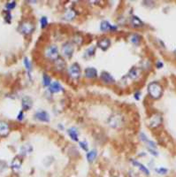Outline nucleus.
Here are the masks:
<instances>
[{"label": "nucleus", "instance_id": "nucleus-32", "mask_svg": "<svg viewBox=\"0 0 176 177\" xmlns=\"http://www.w3.org/2000/svg\"><path fill=\"white\" fill-rule=\"evenodd\" d=\"M40 24H41V27H42V28H45V27L48 26V24H49V22H48V18H47L46 16H43V17L41 18V20H40Z\"/></svg>", "mask_w": 176, "mask_h": 177}, {"label": "nucleus", "instance_id": "nucleus-14", "mask_svg": "<svg viewBox=\"0 0 176 177\" xmlns=\"http://www.w3.org/2000/svg\"><path fill=\"white\" fill-rule=\"evenodd\" d=\"M10 133L9 124L4 121H0V136H7Z\"/></svg>", "mask_w": 176, "mask_h": 177}, {"label": "nucleus", "instance_id": "nucleus-21", "mask_svg": "<svg viewBox=\"0 0 176 177\" xmlns=\"http://www.w3.org/2000/svg\"><path fill=\"white\" fill-rule=\"evenodd\" d=\"M130 24L132 25L133 27H135V28L142 27L144 26V23L140 20V18H138L135 15L131 16V18H130Z\"/></svg>", "mask_w": 176, "mask_h": 177}, {"label": "nucleus", "instance_id": "nucleus-4", "mask_svg": "<svg viewBox=\"0 0 176 177\" xmlns=\"http://www.w3.org/2000/svg\"><path fill=\"white\" fill-rule=\"evenodd\" d=\"M45 56L48 60L51 61H55L57 58H60V52H58V48L55 44L49 45L45 50Z\"/></svg>", "mask_w": 176, "mask_h": 177}, {"label": "nucleus", "instance_id": "nucleus-27", "mask_svg": "<svg viewBox=\"0 0 176 177\" xmlns=\"http://www.w3.org/2000/svg\"><path fill=\"white\" fill-rule=\"evenodd\" d=\"M75 16H76V13H75V11L73 10V9L67 10V11L66 12V13H65V19H66L67 20H74V19L75 18Z\"/></svg>", "mask_w": 176, "mask_h": 177}, {"label": "nucleus", "instance_id": "nucleus-15", "mask_svg": "<svg viewBox=\"0 0 176 177\" xmlns=\"http://www.w3.org/2000/svg\"><path fill=\"white\" fill-rule=\"evenodd\" d=\"M49 91L50 93H60L63 91V87L58 81H53L49 86Z\"/></svg>", "mask_w": 176, "mask_h": 177}, {"label": "nucleus", "instance_id": "nucleus-1", "mask_svg": "<svg viewBox=\"0 0 176 177\" xmlns=\"http://www.w3.org/2000/svg\"><path fill=\"white\" fill-rule=\"evenodd\" d=\"M148 93L151 98L158 99L163 94V88L158 82L152 81L148 85Z\"/></svg>", "mask_w": 176, "mask_h": 177}, {"label": "nucleus", "instance_id": "nucleus-3", "mask_svg": "<svg viewBox=\"0 0 176 177\" xmlns=\"http://www.w3.org/2000/svg\"><path fill=\"white\" fill-rule=\"evenodd\" d=\"M109 126L112 129H119L121 128L123 124H124V119L123 117L119 114V113H115L113 115H111L108 121H107Z\"/></svg>", "mask_w": 176, "mask_h": 177}, {"label": "nucleus", "instance_id": "nucleus-30", "mask_svg": "<svg viewBox=\"0 0 176 177\" xmlns=\"http://www.w3.org/2000/svg\"><path fill=\"white\" fill-rule=\"evenodd\" d=\"M73 41H74V43L76 44L77 45H81V44H82V42H83V39H82V37H81V35L76 34L75 36H74Z\"/></svg>", "mask_w": 176, "mask_h": 177}, {"label": "nucleus", "instance_id": "nucleus-29", "mask_svg": "<svg viewBox=\"0 0 176 177\" xmlns=\"http://www.w3.org/2000/svg\"><path fill=\"white\" fill-rule=\"evenodd\" d=\"M50 84H51V79H50V77L48 74H43V85L45 86V87H49Z\"/></svg>", "mask_w": 176, "mask_h": 177}, {"label": "nucleus", "instance_id": "nucleus-8", "mask_svg": "<svg viewBox=\"0 0 176 177\" xmlns=\"http://www.w3.org/2000/svg\"><path fill=\"white\" fill-rule=\"evenodd\" d=\"M34 117H35L36 120H37L39 122H50V115H49V113L46 111H43V110L36 112L34 114Z\"/></svg>", "mask_w": 176, "mask_h": 177}, {"label": "nucleus", "instance_id": "nucleus-12", "mask_svg": "<svg viewBox=\"0 0 176 177\" xmlns=\"http://www.w3.org/2000/svg\"><path fill=\"white\" fill-rule=\"evenodd\" d=\"M131 163L133 164V166H135L136 168H138V169H139V171H140V172H142V173L144 175H146V176H150L151 173H150V170L147 168V166H145L143 164L140 163L139 161L134 160V159H132V160H131Z\"/></svg>", "mask_w": 176, "mask_h": 177}, {"label": "nucleus", "instance_id": "nucleus-16", "mask_svg": "<svg viewBox=\"0 0 176 177\" xmlns=\"http://www.w3.org/2000/svg\"><path fill=\"white\" fill-rule=\"evenodd\" d=\"M84 76L88 79H96L97 77V71L94 67H87L84 70Z\"/></svg>", "mask_w": 176, "mask_h": 177}, {"label": "nucleus", "instance_id": "nucleus-26", "mask_svg": "<svg viewBox=\"0 0 176 177\" xmlns=\"http://www.w3.org/2000/svg\"><path fill=\"white\" fill-rule=\"evenodd\" d=\"M95 53H96V46H91L85 51L83 57L86 58H90L95 55Z\"/></svg>", "mask_w": 176, "mask_h": 177}, {"label": "nucleus", "instance_id": "nucleus-24", "mask_svg": "<svg viewBox=\"0 0 176 177\" xmlns=\"http://www.w3.org/2000/svg\"><path fill=\"white\" fill-rule=\"evenodd\" d=\"M140 138H141V140H142L143 143H145L148 146H150L149 148H152V149H156V148H157L156 143H155L154 142L151 141L147 136H146L143 134V133H141V134H140Z\"/></svg>", "mask_w": 176, "mask_h": 177}, {"label": "nucleus", "instance_id": "nucleus-31", "mask_svg": "<svg viewBox=\"0 0 176 177\" xmlns=\"http://www.w3.org/2000/svg\"><path fill=\"white\" fill-rule=\"evenodd\" d=\"M156 173L160 174V175H165L167 173H168V169L165 168V167H158L155 169Z\"/></svg>", "mask_w": 176, "mask_h": 177}, {"label": "nucleus", "instance_id": "nucleus-33", "mask_svg": "<svg viewBox=\"0 0 176 177\" xmlns=\"http://www.w3.org/2000/svg\"><path fill=\"white\" fill-rule=\"evenodd\" d=\"M79 144H80V146H81V148L84 152H89V146H88V143H87L86 141L79 142Z\"/></svg>", "mask_w": 176, "mask_h": 177}, {"label": "nucleus", "instance_id": "nucleus-20", "mask_svg": "<svg viewBox=\"0 0 176 177\" xmlns=\"http://www.w3.org/2000/svg\"><path fill=\"white\" fill-rule=\"evenodd\" d=\"M66 66H67L66 61L63 60L61 57L57 58V60L54 61V67H55V68H56L57 71H62V70H64V69L66 68Z\"/></svg>", "mask_w": 176, "mask_h": 177}, {"label": "nucleus", "instance_id": "nucleus-36", "mask_svg": "<svg viewBox=\"0 0 176 177\" xmlns=\"http://www.w3.org/2000/svg\"><path fill=\"white\" fill-rule=\"evenodd\" d=\"M6 22H8V23H10L11 22V18H12V16H11V13H9V11H7L6 12Z\"/></svg>", "mask_w": 176, "mask_h": 177}, {"label": "nucleus", "instance_id": "nucleus-22", "mask_svg": "<svg viewBox=\"0 0 176 177\" xmlns=\"http://www.w3.org/2000/svg\"><path fill=\"white\" fill-rule=\"evenodd\" d=\"M67 134H68V136H70V138L73 141H74V142H78L79 141V139H78V137H79V131H78V129L76 128H74V127L69 128L67 129Z\"/></svg>", "mask_w": 176, "mask_h": 177}, {"label": "nucleus", "instance_id": "nucleus-7", "mask_svg": "<svg viewBox=\"0 0 176 177\" xmlns=\"http://www.w3.org/2000/svg\"><path fill=\"white\" fill-rule=\"evenodd\" d=\"M81 67L78 63H74L72 64L69 68H68V74L71 78L73 79H78L80 78L81 76Z\"/></svg>", "mask_w": 176, "mask_h": 177}, {"label": "nucleus", "instance_id": "nucleus-39", "mask_svg": "<svg viewBox=\"0 0 176 177\" xmlns=\"http://www.w3.org/2000/svg\"><path fill=\"white\" fill-rule=\"evenodd\" d=\"M175 54H176V51H175Z\"/></svg>", "mask_w": 176, "mask_h": 177}, {"label": "nucleus", "instance_id": "nucleus-18", "mask_svg": "<svg viewBox=\"0 0 176 177\" xmlns=\"http://www.w3.org/2000/svg\"><path fill=\"white\" fill-rule=\"evenodd\" d=\"M141 75H142V73L138 67H132L128 74V76L131 80H137Z\"/></svg>", "mask_w": 176, "mask_h": 177}, {"label": "nucleus", "instance_id": "nucleus-34", "mask_svg": "<svg viewBox=\"0 0 176 177\" xmlns=\"http://www.w3.org/2000/svg\"><path fill=\"white\" fill-rule=\"evenodd\" d=\"M15 6H16V2H15V1L8 2V3H6V8L8 11L13 10V8H15Z\"/></svg>", "mask_w": 176, "mask_h": 177}, {"label": "nucleus", "instance_id": "nucleus-28", "mask_svg": "<svg viewBox=\"0 0 176 177\" xmlns=\"http://www.w3.org/2000/svg\"><path fill=\"white\" fill-rule=\"evenodd\" d=\"M23 63H24V66H25V67H26L27 73H28V74H30L31 71H32V65H31V62L29 61V60H28V58H27V57L24 58Z\"/></svg>", "mask_w": 176, "mask_h": 177}, {"label": "nucleus", "instance_id": "nucleus-9", "mask_svg": "<svg viewBox=\"0 0 176 177\" xmlns=\"http://www.w3.org/2000/svg\"><path fill=\"white\" fill-rule=\"evenodd\" d=\"M100 79L101 81L104 83V84H107V85H111V84H114L115 83V79L114 77L108 72H102L101 74H100Z\"/></svg>", "mask_w": 176, "mask_h": 177}, {"label": "nucleus", "instance_id": "nucleus-17", "mask_svg": "<svg viewBox=\"0 0 176 177\" xmlns=\"http://www.w3.org/2000/svg\"><path fill=\"white\" fill-rule=\"evenodd\" d=\"M21 166H22V159L19 156H17L13 159L11 168L13 172H19L21 168Z\"/></svg>", "mask_w": 176, "mask_h": 177}, {"label": "nucleus", "instance_id": "nucleus-37", "mask_svg": "<svg viewBox=\"0 0 176 177\" xmlns=\"http://www.w3.org/2000/svg\"><path fill=\"white\" fill-rule=\"evenodd\" d=\"M140 95H141V92H140V91L135 92V98L136 100H139V99H140Z\"/></svg>", "mask_w": 176, "mask_h": 177}, {"label": "nucleus", "instance_id": "nucleus-5", "mask_svg": "<svg viewBox=\"0 0 176 177\" xmlns=\"http://www.w3.org/2000/svg\"><path fill=\"white\" fill-rule=\"evenodd\" d=\"M74 52V44L71 42H66L63 44L61 48V53L62 55L67 58H71Z\"/></svg>", "mask_w": 176, "mask_h": 177}, {"label": "nucleus", "instance_id": "nucleus-35", "mask_svg": "<svg viewBox=\"0 0 176 177\" xmlns=\"http://www.w3.org/2000/svg\"><path fill=\"white\" fill-rule=\"evenodd\" d=\"M24 111H20V112H19V114H18V117H17V119L19 120V121H22L23 119H24V112H23Z\"/></svg>", "mask_w": 176, "mask_h": 177}, {"label": "nucleus", "instance_id": "nucleus-19", "mask_svg": "<svg viewBox=\"0 0 176 177\" xmlns=\"http://www.w3.org/2000/svg\"><path fill=\"white\" fill-rule=\"evenodd\" d=\"M20 154L22 156H27V155H29L33 152V147L31 144L29 143H27V144H24L20 147Z\"/></svg>", "mask_w": 176, "mask_h": 177}, {"label": "nucleus", "instance_id": "nucleus-23", "mask_svg": "<svg viewBox=\"0 0 176 177\" xmlns=\"http://www.w3.org/2000/svg\"><path fill=\"white\" fill-rule=\"evenodd\" d=\"M142 37L139 35V34H131L130 36H129V37H128V41L132 44H134V45H135V46H138V45H140V44H141V42H142Z\"/></svg>", "mask_w": 176, "mask_h": 177}, {"label": "nucleus", "instance_id": "nucleus-38", "mask_svg": "<svg viewBox=\"0 0 176 177\" xmlns=\"http://www.w3.org/2000/svg\"><path fill=\"white\" fill-rule=\"evenodd\" d=\"M156 66H157L158 68H162L163 67V63L161 61H158L157 64H156Z\"/></svg>", "mask_w": 176, "mask_h": 177}, {"label": "nucleus", "instance_id": "nucleus-25", "mask_svg": "<svg viewBox=\"0 0 176 177\" xmlns=\"http://www.w3.org/2000/svg\"><path fill=\"white\" fill-rule=\"evenodd\" d=\"M97 157V150H91L90 152H88L86 154V158H87V160L89 163H93L96 160Z\"/></svg>", "mask_w": 176, "mask_h": 177}, {"label": "nucleus", "instance_id": "nucleus-11", "mask_svg": "<svg viewBox=\"0 0 176 177\" xmlns=\"http://www.w3.org/2000/svg\"><path fill=\"white\" fill-rule=\"evenodd\" d=\"M21 106H22V111H28L30 110L33 106V100L31 98L27 96H25L21 99Z\"/></svg>", "mask_w": 176, "mask_h": 177}, {"label": "nucleus", "instance_id": "nucleus-6", "mask_svg": "<svg viewBox=\"0 0 176 177\" xmlns=\"http://www.w3.org/2000/svg\"><path fill=\"white\" fill-rule=\"evenodd\" d=\"M162 123V116L159 113H155L151 117H150V119L148 121V126L151 129H155L158 128L161 125Z\"/></svg>", "mask_w": 176, "mask_h": 177}, {"label": "nucleus", "instance_id": "nucleus-13", "mask_svg": "<svg viewBox=\"0 0 176 177\" xmlns=\"http://www.w3.org/2000/svg\"><path fill=\"white\" fill-rule=\"evenodd\" d=\"M111 46V40L108 37H103L97 41V47L102 51H107Z\"/></svg>", "mask_w": 176, "mask_h": 177}, {"label": "nucleus", "instance_id": "nucleus-2", "mask_svg": "<svg viewBox=\"0 0 176 177\" xmlns=\"http://www.w3.org/2000/svg\"><path fill=\"white\" fill-rule=\"evenodd\" d=\"M35 25L32 21L30 20H25V21H22L20 26H19V28L18 30L23 34V35H31L34 31H35Z\"/></svg>", "mask_w": 176, "mask_h": 177}, {"label": "nucleus", "instance_id": "nucleus-10", "mask_svg": "<svg viewBox=\"0 0 176 177\" xmlns=\"http://www.w3.org/2000/svg\"><path fill=\"white\" fill-rule=\"evenodd\" d=\"M100 29L103 32H113L117 30V27L111 25L107 20H103L100 24Z\"/></svg>", "mask_w": 176, "mask_h": 177}]
</instances>
